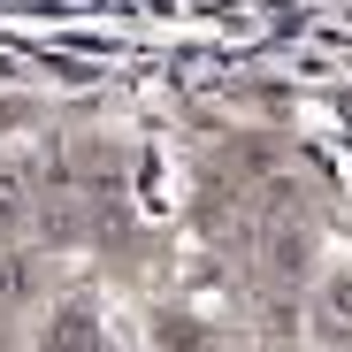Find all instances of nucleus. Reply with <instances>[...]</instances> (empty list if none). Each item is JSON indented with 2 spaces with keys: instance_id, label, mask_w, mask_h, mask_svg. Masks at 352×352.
<instances>
[{
  "instance_id": "f03ea898",
  "label": "nucleus",
  "mask_w": 352,
  "mask_h": 352,
  "mask_svg": "<svg viewBox=\"0 0 352 352\" xmlns=\"http://www.w3.org/2000/svg\"><path fill=\"white\" fill-rule=\"evenodd\" d=\"M322 314H329V329H344V337H352V268H344V276H329Z\"/></svg>"
},
{
  "instance_id": "f257e3e1",
  "label": "nucleus",
  "mask_w": 352,
  "mask_h": 352,
  "mask_svg": "<svg viewBox=\"0 0 352 352\" xmlns=\"http://www.w3.org/2000/svg\"><path fill=\"white\" fill-rule=\"evenodd\" d=\"M46 352H100V322H92V307H62L46 322Z\"/></svg>"
},
{
  "instance_id": "39448f33",
  "label": "nucleus",
  "mask_w": 352,
  "mask_h": 352,
  "mask_svg": "<svg viewBox=\"0 0 352 352\" xmlns=\"http://www.w3.org/2000/svg\"><path fill=\"white\" fill-rule=\"evenodd\" d=\"M268 261H276L283 276H299V230H276V245H268Z\"/></svg>"
},
{
  "instance_id": "20e7f679",
  "label": "nucleus",
  "mask_w": 352,
  "mask_h": 352,
  "mask_svg": "<svg viewBox=\"0 0 352 352\" xmlns=\"http://www.w3.org/2000/svg\"><path fill=\"white\" fill-rule=\"evenodd\" d=\"M16 214H23V176H16V168H0V230H8Z\"/></svg>"
},
{
  "instance_id": "7ed1b4c3",
  "label": "nucleus",
  "mask_w": 352,
  "mask_h": 352,
  "mask_svg": "<svg viewBox=\"0 0 352 352\" xmlns=\"http://www.w3.org/2000/svg\"><path fill=\"white\" fill-rule=\"evenodd\" d=\"M31 291V261L23 253H0V299H23Z\"/></svg>"
}]
</instances>
